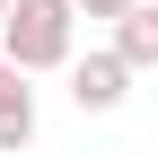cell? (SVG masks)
<instances>
[{
    "label": "cell",
    "instance_id": "obj_1",
    "mask_svg": "<svg viewBox=\"0 0 158 158\" xmlns=\"http://www.w3.org/2000/svg\"><path fill=\"white\" fill-rule=\"evenodd\" d=\"M0 62L18 70H70L79 62V0H9L0 18Z\"/></svg>",
    "mask_w": 158,
    "mask_h": 158
},
{
    "label": "cell",
    "instance_id": "obj_2",
    "mask_svg": "<svg viewBox=\"0 0 158 158\" xmlns=\"http://www.w3.org/2000/svg\"><path fill=\"white\" fill-rule=\"evenodd\" d=\"M123 97H132V62H123V53H79V62H70V106L79 114H114V106H123Z\"/></svg>",
    "mask_w": 158,
    "mask_h": 158
},
{
    "label": "cell",
    "instance_id": "obj_3",
    "mask_svg": "<svg viewBox=\"0 0 158 158\" xmlns=\"http://www.w3.org/2000/svg\"><path fill=\"white\" fill-rule=\"evenodd\" d=\"M27 141H35V88L18 62H0V158H27Z\"/></svg>",
    "mask_w": 158,
    "mask_h": 158
},
{
    "label": "cell",
    "instance_id": "obj_4",
    "mask_svg": "<svg viewBox=\"0 0 158 158\" xmlns=\"http://www.w3.org/2000/svg\"><path fill=\"white\" fill-rule=\"evenodd\" d=\"M114 53H123L132 70H158V0H132V9L114 18Z\"/></svg>",
    "mask_w": 158,
    "mask_h": 158
},
{
    "label": "cell",
    "instance_id": "obj_5",
    "mask_svg": "<svg viewBox=\"0 0 158 158\" xmlns=\"http://www.w3.org/2000/svg\"><path fill=\"white\" fill-rule=\"evenodd\" d=\"M132 0H79V18H123Z\"/></svg>",
    "mask_w": 158,
    "mask_h": 158
},
{
    "label": "cell",
    "instance_id": "obj_6",
    "mask_svg": "<svg viewBox=\"0 0 158 158\" xmlns=\"http://www.w3.org/2000/svg\"><path fill=\"white\" fill-rule=\"evenodd\" d=\"M0 18H9V0H0Z\"/></svg>",
    "mask_w": 158,
    "mask_h": 158
}]
</instances>
